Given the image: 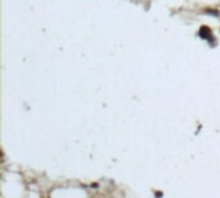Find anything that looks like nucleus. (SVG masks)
I'll return each instance as SVG.
<instances>
[]
</instances>
